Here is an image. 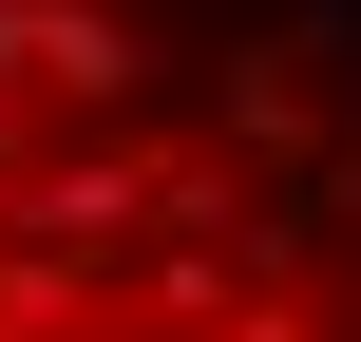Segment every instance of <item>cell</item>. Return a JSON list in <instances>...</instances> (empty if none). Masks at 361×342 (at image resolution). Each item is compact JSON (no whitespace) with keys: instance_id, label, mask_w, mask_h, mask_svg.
Listing matches in <instances>:
<instances>
[{"instance_id":"6da1fadb","label":"cell","mask_w":361,"mask_h":342,"mask_svg":"<svg viewBox=\"0 0 361 342\" xmlns=\"http://www.w3.org/2000/svg\"><path fill=\"white\" fill-rule=\"evenodd\" d=\"M0 342H361V57L267 0H0Z\"/></svg>"}]
</instances>
